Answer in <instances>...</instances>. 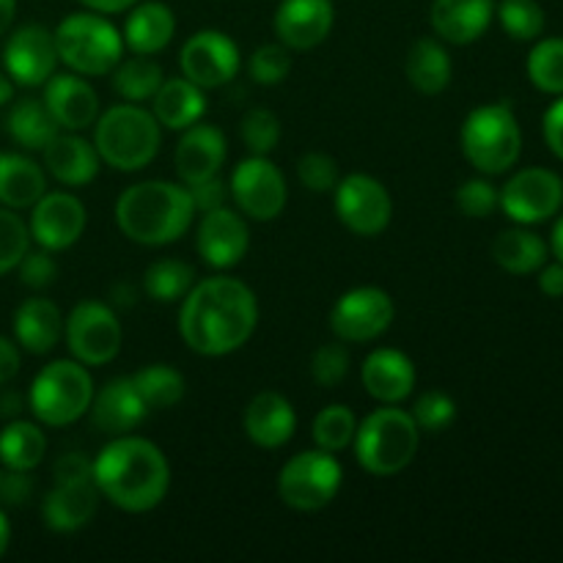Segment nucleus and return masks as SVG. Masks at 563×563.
<instances>
[{"instance_id":"obj_1","label":"nucleus","mask_w":563,"mask_h":563,"mask_svg":"<svg viewBox=\"0 0 563 563\" xmlns=\"http://www.w3.org/2000/svg\"><path fill=\"white\" fill-rule=\"evenodd\" d=\"M258 300L251 286L231 275L192 284L179 308V335L196 355L223 357L242 350L256 333Z\"/></svg>"},{"instance_id":"obj_2","label":"nucleus","mask_w":563,"mask_h":563,"mask_svg":"<svg viewBox=\"0 0 563 563\" xmlns=\"http://www.w3.org/2000/svg\"><path fill=\"white\" fill-rule=\"evenodd\" d=\"M93 482L115 509L143 515L157 509L168 495L170 465L152 440L119 434L93 460Z\"/></svg>"},{"instance_id":"obj_3","label":"nucleus","mask_w":563,"mask_h":563,"mask_svg":"<svg viewBox=\"0 0 563 563\" xmlns=\"http://www.w3.org/2000/svg\"><path fill=\"white\" fill-rule=\"evenodd\" d=\"M196 218V207L185 185L165 179L137 181L115 201V225L137 245L163 247L181 240Z\"/></svg>"},{"instance_id":"obj_4","label":"nucleus","mask_w":563,"mask_h":563,"mask_svg":"<svg viewBox=\"0 0 563 563\" xmlns=\"http://www.w3.org/2000/svg\"><path fill=\"white\" fill-rule=\"evenodd\" d=\"M93 146L104 165L124 174L146 168L163 146V126L135 102H121L93 121Z\"/></svg>"},{"instance_id":"obj_5","label":"nucleus","mask_w":563,"mask_h":563,"mask_svg":"<svg viewBox=\"0 0 563 563\" xmlns=\"http://www.w3.org/2000/svg\"><path fill=\"white\" fill-rule=\"evenodd\" d=\"M418 443H421V429L399 405H379L377 410L368 412L357 423L352 440L357 465L377 478L399 476L401 471H407L416 460Z\"/></svg>"},{"instance_id":"obj_6","label":"nucleus","mask_w":563,"mask_h":563,"mask_svg":"<svg viewBox=\"0 0 563 563\" xmlns=\"http://www.w3.org/2000/svg\"><path fill=\"white\" fill-rule=\"evenodd\" d=\"M58 60L69 66L75 75L102 77L119 66L124 58V38L121 31L99 11H75L64 16L53 31Z\"/></svg>"},{"instance_id":"obj_7","label":"nucleus","mask_w":563,"mask_h":563,"mask_svg":"<svg viewBox=\"0 0 563 563\" xmlns=\"http://www.w3.org/2000/svg\"><path fill=\"white\" fill-rule=\"evenodd\" d=\"M460 143L465 159L478 174L500 176L515 168L522 152V130L511 104L493 102L471 110Z\"/></svg>"},{"instance_id":"obj_8","label":"nucleus","mask_w":563,"mask_h":563,"mask_svg":"<svg viewBox=\"0 0 563 563\" xmlns=\"http://www.w3.org/2000/svg\"><path fill=\"white\" fill-rule=\"evenodd\" d=\"M93 379L80 361H53L33 377L27 407L44 427H71L88 416L93 399Z\"/></svg>"},{"instance_id":"obj_9","label":"nucleus","mask_w":563,"mask_h":563,"mask_svg":"<svg viewBox=\"0 0 563 563\" xmlns=\"http://www.w3.org/2000/svg\"><path fill=\"white\" fill-rule=\"evenodd\" d=\"M344 471L335 454L322 449L295 454L278 473V495L289 509L319 511L339 495Z\"/></svg>"},{"instance_id":"obj_10","label":"nucleus","mask_w":563,"mask_h":563,"mask_svg":"<svg viewBox=\"0 0 563 563\" xmlns=\"http://www.w3.org/2000/svg\"><path fill=\"white\" fill-rule=\"evenodd\" d=\"M64 339L82 366H108L119 357L124 330L108 302L82 300L64 319Z\"/></svg>"},{"instance_id":"obj_11","label":"nucleus","mask_w":563,"mask_h":563,"mask_svg":"<svg viewBox=\"0 0 563 563\" xmlns=\"http://www.w3.org/2000/svg\"><path fill=\"white\" fill-rule=\"evenodd\" d=\"M498 207L517 225H537L563 207V179L550 168H522L498 190Z\"/></svg>"},{"instance_id":"obj_12","label":"nucleus","mask_w":563,"mask_h":563,"mask_svg":"<svg viewBox=\"0 0 563 563\" xmlns=\"http://www.w3.org/2000/svg\"><path fill=\"white\" fill-rule=\"evenodd\" d=\"M229 192L236 209L258 223L280 218V212L286 209V198H289L284 174L264 154H251L236 165L229 181Z\"/></svg>"},{"instance_id":"obj_13","label":"nucleus","mask_w":563,"mask_h":563,"mask_svg":"<svg viewBox=\"0 0 563 563\" xmlns=\"http://www.w3.org/2000/svg\"><path fill=\"white\" fill-rule=\"evenodd\" d=\"M333 207L341 225L357 236H379L394 220V198L379 179L346 174L333 190Z\"/></svg>"},{"instance_id":"obj_14","label":"nucleus","mask_w":563,"mask_h":563,"mask_svg":"<svg viewBox=\"0 0 563 563\" xmlns=\"http://www.w3.org/2000/svg\"><path fill=\"white\" fill-rule=\"evenodd\" d=\"M396 306L379 286H357L344 291L330 311V330L344 344H368L394 324Z\"/></svg>"},{"instance_id":"obj_15","label":"nucleus","mask_w":563,"mask_h":563,"mask_svg":"<svg viewBox=\"0 0 563 563\" xmlns=\"http://www.w3.org/2000/svg\"><path fill=\"white\" fill-rule=\"evenodd\" d=\"M179 66L181 77L209 91L234 80L242 66V55L229 33L207 27L187 38L179 53Z\"/></svg>"},{"instance_id":"obj_16","label":"nucleus","mask_w":563,"mask_h":563,"mask_svg":"<svg viewBox=\"0 0 563 563\" xmlns=\"http://www.w3.org/2000/svg\"><path fill=\"white\" fill-rule=\"evenodd\" d=\"M88 223L86 203L64 190L44 192L31 207V240L49 253L66 251L82 236Z\"/></svg>"},{"instance_id":"obj_17","label":"nucleus","mask_w":563,"mask_h":563,"mask_svg":"<svg viewBox=\"0 0 563 563\" xmlns=\"http://www.w3.org/2000/svg\"><path fill=\"white\" fill-rule=\"evenodd\" d=\"M3 66L16 86H44L58 66L53 31L36 22L16 27L3 47Z\"/></svg>"},{"instance_id":"obj_18","label":"nucleus","mask_w":563,"mask_h":563,"mask_svg":"<svg viewBox=\"0 0 563 563\" xmlns=\"http://www.w3.org/2000/svg\"><path fill=\"white\" fill-rule=\"evenodd\" d=\"M196 247L207 267H236L245 258L247 247H251V231H247L245 214L229 207L203 212L196 231Z\"/></svg>"},{"instance_id":"obj_19","label":"nucleus","mask_w":563,"mask_h":563,"mask_svg":"<svg viewBox=\"0 0 563 563\" xmlns=\"http://www.w3.org/2000/svg\"><path fill=\"white\" fill-rule=\"evenodd\" d=\"M335 22L333 0H284L275 9V36L289 49H313L330 36Z\"/></svg>"},{"instance_id":"obj_20","label":"nucleus","mask_w":563,"mask_h":563,"mask_svg":"<svg viewBox=\"0 0 563 563\" xmlns=\"http://www.w3.org/2000/svg\"><path fill=\"white\" fill-rule=\"evenodd\" d=\"M225 157H229V143H225L223 130L198 121V124L181 130L174 165L181 185H198V181L218 176L225 165Z\"/></svg>"},{"instance_id":"obj_21","label":"nucleus","mask_w":563,"mask_h":563,"mask_svg":"<svg viewBox=\"0 0 563 563\" xmlns=\"http://www.w3.org/2000/svg\"><path fill=\"white\" fill-rule=\"evenodd\" d=\"M416 363L394 346L368 352L361 366L363 390L379 405H401L416 390Z\"/></svg>"},{"instance_id":"obj_22","label":"nucleus","mask_w":563,"mask_h":563,"mask_svg":"<svg viewBox=\"0 0 563 563\" xmlns=\"http://www.w3.org/2000/svg\"><path fill=\"white\" fill-rule=\"evenodd\" d=\"M88 416L97 432L119 438L141 427L143 418L148 416V407L143 405L141 394L132 385V377H115L104 383V388L93 390Z\"/></svg>"},{"instance_id":"obj_23","label":"nucleus","mask_w":563,"mask_h":563,"mask_svg":"<svg viewBox=\"0 0 563 563\" xmlns=\"http://www.w3.org/2000/svg\"><path fill=\"white\" fill-rule=\"evenodd\" d=\"M44 104L53 113L55 124L66 132H82L99 119V97L82 75L66 71L44 82Z\"/></svg>"},{"instance_id":"obj_24","label":"nucleus","mask_w":563,"mask_h":563,"mask_svg":"<svg viewBox=\"0 0 563 563\" xmlns=\"http://www.w3.org/2000/svg\"><path fill=\"white\" fill-rule=\"evenodd\" d=\"M247 440L258 449L275 451L289 443L297 432V412L286 396L278 390H262L253 396L242 418Z\"/></svg>"},{"instance_id":"obj_25","label":"nucleus","mask_w":563,"mask_h":563,"mask_svg":"<svg viewBox=\"0 0 563 563\" xmlns=\"http://www.w3.org/2000/svg\"><path fill=\"white\" fill-rule=\"evenodd\" d=\"M99 493L93 478H80V482H55V487L44 495L42 515L49 531L55 533H75L93 520L99 509Z\"/></svg>"},{"instance_id":"obj_26","label":"nucleus","mask_w":563,"mask_h":563,"mask_svg":"<svg viewBox=\"0 0 563 563\" xmlns=\"http://www.w3.org/2000/svg\"><path fill=\"white\" fill-rule=\"evenodd\" d=\"M493 16L495 0H434L429 9V25L440 42L465 47L487 33Z\"/></svg>"},{"instance_id":"obj_27","label":"nucleus","mask_w":563,"mask_h":563,"mask_svg":"<svg viewBox=\"0 0 563 563\" xmlns=\"http://www.w3.org/2000/svg\"><path fill=\"white\" fill-rule=\"evenodd\" d=\"M97 146L80 135V132H58L53 141L44 146V168L53 179L66 187H86L99 174Z\"/></svg>"},{"instance_id":"obj_28","label":"nucleus","mask_w":563,"mask_h":563,"mask_svg":"<svg viewBox=\"0 0 563 563\" xmlns=\"http://www.w3.org/2000/svg\"><path fill=\"white\" fill-rule=\"evenodd\" d=\"M176 33V16L159 0H137L126 14L121 38L132 55H157L170 44Z\"/></svg>"},{"instance_id":"obj_29","label":"nucleus","mask_w":563,"mask_h":563,"mask_svg":"<svg viewBox=\"0 0 563 563\" xmlns=\"http://www.w3.org/2000/svg\"><path fill=\"white\" fill-rule=\"evenodd\" d=\"M64 313L47 297H31L14 311V339L31 355H47L64 339Z\"/></svg>"},{"instance_id":"obj_30","label":"nucleus","mask_w":563,"mask_h":563,"mask_svg":"<svg viewBox=\"0 0 563 563\" xmlns=\"http://www.w3.org/2000/svg\"><path fill=\"white\" fill-rule=\"evenodd\" d=\"M152 113L159 126L170 132H181L187 126L198 124L207 113V97L203 88L190 82L187 77H165L159 91L152 99Z\"/></svg>"},{"instance_id":"obj_31","label":"nucleus","mask_w":563,"mask_h":563,"mask_svg":"<svg viewBox=\"0 0 563 563\" xmlns=\"http://www.w3.org/2000/svg\"><path fill=\"white\" fill-rule=\"evenodd\" d=\"M47 192V176L36 159L25 154H0V203L9 209H31Z\"/></svg>"},{"instance_id":"obj_32","label":"nucleus","mask_w":563,"mask_h":563,"mask_svg":"<svg viewBox=\"0 0 563 563\" xmlns=\"http://www.w3.org/2000/svg\"><path fill=\"white\" fill-rule=\"evenodd\" d=\"M405 75L418 93L438 97L449 88L451 75H454L449 49L443 47L440 38H418L407 53Z\"/></svg>"},{"instance_id":"obj_33","label":"nucleus","mask_w":563,"mask_h":563,"mask_svg":"<svg viewBox=\"0 0 563 563\" xmlns=\"http://www.w3.org/2000/svg\"><path fill=\"white\" fill-rule=\"evenodd\" d=\"M550 245L526 225H515L495 236L493 258L509 275H533L548 264Z\"/></svg>"},{"instance_id":"obj_34","label":"nucleus","mask_w":563,"mask_h":563,"mask_svg":"<svg viewBox=\"0 0 563 563\" xmlns=\"http://www.w3.org/2000/svg\"><path fill=\"white\" fill-rule=\"evenodd\" d=\"M5 130L16 146L27 148V152H44V146L58 135L60 126L55 124L44 99L25 97L11 104L9 115H5Z\"/></svg>"},{"instance_id":"obj_35","label":"nucleus","mask_w":563,"mask_h":563,"mask_svg":"<svg viewBox=\"0 0 563 563\" xmlns=\"http://www.w3.org/2000/svg\"><path fill=\"white\" fill-rule=\"evenodd\" d=\"M47 454V438L33 421H11L0 432V462L9 471L31 473Z\"/></svg>"},{"instance_id":"obj_36","label":"nucleus","mask_w":563,"mask_h":563,"mask_svg":"<svg viewBox=\"0 0 563 563\" xmlns=\"http://www.w3.org/2000/svg\"><path fill=\"white\" fill-rule=\"evenodd\" d=\"M163 80V66L152 55H132L126 60L121 58L113 69V88L124 102H148L159 91Z\"/></svg>"},{"instance_id":"obj_37","label":"nucleus","mask_w":563,"mask_h":563,"mask_svg":"<svg viewBox=\"0 0 563 563\" xmlns=\"http://www.w3.org/2000/svg\"><path fill=\"white\" fill-rule=\"evenodd\" d=\"M132 385L141 394L143 405L152 410H168V407L179 405L185 399L187 383L181 377L179 368L168 366V363H152L143 366L141 372L132 374Z\"/></svg>"},{"instance_id":"obj_38","label":"nucleus","mask_w":563,"mask_h":563,"mask_svg":"<svg viewBox=\"0 0 563 563\" xmlns=\"http://www.w3.org/2000/svg\"><path fill=\"white\" fill-rule=\"evenodd\" d=\"M196 284V269L192 264L181 262V258H157L148 264L146 275H143V289L152 300L163 302H181L187 291Z\"/></svg>"},{"instance_id":"obj_39","label":"nucleus","mask_w":563,"mask_h":563,"mask_svg":"<svg viewBox=\"0 0 563 563\" xmlns=\"http://www.w3.org/2000/svg\"><path fill=\"white\" fill-rule=\"evenodd\" d=\"M528 80L533 88L550 97H561L563 93V38H537L533 49L528 53Z\"/></svg>"},{"instance_id":"obj_40","label":"nucleus","mask_w":563,"mask_h":563,"mask_svg":"<svg viewBox=\"0 0 563 563\" xmlns=\"http://www.w3.org/2000/svg\"><path fill=\"white\" fill-rule=\"evenodd\" d=\"M357 432V418L352 412V407L346 405H328L317 412L313 418V443L317 449L330 451V454H339V451H346L355 440Z\"/></svg>"},{"instance_id":"obj_41","label":"nucleus","mask_w":563,"mask_h":563,"mask_svg":"<svg viewBox=\"0 0 563 563\" xmlns=\"http://www.w3.org/2000/svg\"><path fill=\"white\" fill-rule=\"evenodd\" d=\"M495 14L515 42H537L544 33V11L537 0H500Z\"/></svg>"},{"instance_id":"obj_42","label":"nucleus","mask_w":563,"mask_h":563,"mask_svg":"<svg viewBox=\"0 0 563 563\" xmlns=\"http://www.w3.org/2000/svg\"><path fill=\"white\" fill-rule=\"evenodd\" d=\"M410 416L421 429V434H440L456 421V401L445 390H423L412 401Z\"/></svg>"},{"instance_id":"obj_43","label":"nucleus","mask_w":563,"mask_h":563,"mask_svg":"<svg viewBox=\"0 0 563 563\" xmlns=\"http://www.w3.org/2000/svg\"><path fill=\"white\" fill-rule=\"evenodd\" d=\"M31 251V231L16 209L0 207V275L16 269L22 256Z\"/></svg>"},{"instance_id":"obj_44","label":"nucleus","mask_w":563,"mask_h":563,"mask_svg":"<svg viewBox=\"0 0 563 563\" xmlns=\"http://www.w3.org/2000/svg\"><path fill=\"white\" fill-rule=\"evenodd\" d=\"M242 143L251 154H264L267 157L280 141V119L267 108H251L240 121Z\"/></svg>"},{"instance_id":"obj_45","label":"nucleus","mask_w":563,"mask_h":563,"mask_svg":"<svg viewBox=\"0 0 563 563\" xmlns=\"http://www.w3.org/2000/svg\"><path fill=\"white\" fill-rule=\"evenodd\" d=\"M291 71V55L289 47L284 44H262L258 49H253V55L247 58V75L253 82L264 88L280 86V82L289 77Z\"/></svg>"},{"instance_id":"obj_46","label":"nucleus","mask_w":563,"mask_h":563,"mask_svg":"<svg viewBox=\"0 0 563 563\" xmlns=\"http://www.w3.org/2000/svg\"><path fill=\"white\" fill-rule=\"evenodd\" d=\"M350 350L344 346V341L335 339L333 344H322L311 357V377L319 388H335L346 379L350 374Z\"/></svg>"},{"instance_id":"obj_47","label":"nucleus","mask_w":563,"mask_h":563,"mask_svg":"<svg viewBox=\"0 0 563 563\" xmlns=\"http://www.w3.org/2000/svg\"><path fill=\"white\" fill-rule=\"evenodd\" d=\"M297 176H300L302 187L317 192V196H322V192H333L341 179L339 163H335L330 154H322V152L302 154V157L297 159Z\"/></svg>"},{"instance_id":"obj_48","label":"nucleus","mask_w":563,"mask_h":563,"mask_svg":"<svg viewBox=\"0 0 563 563\" xmlns=\"http://www.w3.org/2000/svg\"><path fill=\"white\" fill-rule=\"evenodd\" d=\"M456 209L465 218H489L498 209V187L489 179H467L462 181L454 196Z\"/></svg>"},{"instance_id":"obj_49","label":"nucleus","mask_w":563,"mask_h":563,"mask_svg":"<svg viewBox=\"0 0 563 563\" xmlns=\"http://www.w3.org/2000/svg\"><path fill=\"white\" fill-rule=\"evenodd\" d=\"M20 269V280L27 289H47L58 278V262L53 258V253L38 247V251H27L22 256V262L16 264Z\"/></svg>"},{"instance_id":"obj_50","label":"nucleus","mask_w":563,"mask_h":563,"mask_svg":"<svg viewBox=\"0 0 563 563\" xmlns=\"http://www.w3.org/2000/svg\"><path fill=\"white\" fill-rule=\"evenodd\" d=\"M187 192L192 198V207H196V214L212 212V209L225 207V201L231 198L229 185H225L220 176H212V179H203L198 185H185Z\"/></svg>"},{"instance_id":"obj_51","label":"nucleus","mask_w":563,"mask_h":563,"mask_svg":"<svg viewBox=\"0 0 563 563\" xmlns=\"http://www.w3.org/2000/svg\"><path fill=\"white\" fill-rule=\"evenodd\" d=\"M55 482H80V478H93V460H88L80 451L58 456L53 465Z\"/></svg>"},{"instance_id":"obj_52","label":"nucleus","mask_w":563,"mask_h":563,"mask_svg":"<svg viewBox=\"0 0 563 563\" xmlns=\"http://www.w3.org/2000/svg\"><path fill=\"white\" fill-rule=\"evenodd\" d=\"M542 132H544V143H548L550 152L563 163V93L555 99L553 104L548 108L542 119Z\"/></svg>"},{"instance_id":"obj_53","label":"nucleus","mask_w":563,"mask_h":563,"mask_svg":"<svg viewBox=\"0 0 563 563\" xmlns=\"http://www.w3.org/2000/svg\"><path fill=\"white\" fill-rule=\"evenodd\" d=\"M22 357H20V344H14L11 339L0 335V385H9L11 379L20 374Z\"/></svg>"},{"instance_id":"obj_54","label":"nucleus","mask_w":563,"mask_h":563,"mask_svg":"<svg viewBox=\"0 0 563 563\" xmlns=\"http://www.w3.org/2000/svg\"><path fill=\"white\" fill-rule=\"evenodd\" d=\"M539 289H542V295L553 297V300L563 297V262L555 258V264H542V269H539Z\"/></svg>"},{"instance_id":"obj_55","label":"nucleus","mask_w":563,"mask_h":563,"mask_svg":"<svg viewBox=\"0 0 563 563\" xmlns=\"http://www.w3.org/2000/svg\"><path fill=\"white\" fill-rule=\"evenodd\" d=\"M80 3L86 5V9L99 11V14H119V11L132 9L137 0H80Z\"/></svg>"},{"instance_id":"obj_56","label":"nucleus","mask_w":563,"mask_h":563,"mask_svg":"<svg viewBox=\"0 0 563 563\" xmlns=\"http://www.w3.org/2000/svg\"><path fill=\"white\" fill-rule=\"evenodd\" d=\"M20 412H22V396L16 394V390L0 385V416L14 418L20 416Z\"/></svg>"},{"instance_id":"obj_57","label":"nucleus","mask_w":563,"mask_h":563,"mask_svg":"<svg viewBox=\"0 0 563 563\" xmlns=\"http://www.w3.org/2000/svg\"><path fill=\"white\" fill-rule=\"evenodd\" d=\"M16 14V0H0V36L11 27Z\"/></svg>"},{"instance_id":"obj_58","label":"nucleus","mask_w":563,"mask_h":563,"mask_svg":"<svg viewBox=\"0 0 563 563\" xmlns=\"http://www.w3.org/2000/svg\"><path fill=\"white\" fill-rule=\"evenodd\" d=\"M113 300H115V306H121V308H132L135 306V300H137V291L132 289V286H115L113 289Z\"/></svg>"},{"instance_id":"obj_59","label":"nucleus","mask_w":563,"mask_h":563,"mask_svg":"<svg viewBox=\"0 0 563 563\" xmlns=\"http://www.w3.org/2000/svg\"><path fill=\"white\" fill-rule=\"evenodd\" d=\"M550 251H553V256L559 258V262H563V214L555 220L553 234H550Z\"/></svg>"},{"instance_id":"obj_60","label":"nucleus","mask_w":563,"mask_h":563,"mask_svg":"<svg viewBox=\"0 0 563 563\" xmlns=\"http://www.w3.org/2000/svg\"><path fill=\"white\" fill-rule=\"evenodd\" d=\"M11 99H14V80L5 71H0V108H5Z\"/></svg>"},{"instance_id":"obj_61","label":"nucleus","mask_w":563,"mask_h":563,"mask_svg":"<svg viewBox=\"0 0 563 563\" xmlns=\"http://www.w3.org/2000/svg\"><path fill=\"white\" fill-rule=\"evenodd\" d=\"M9 542H11V526L9 520H5L3 511H0V559H3V553L9 550Z\"/></svg>"}]
</instances>
